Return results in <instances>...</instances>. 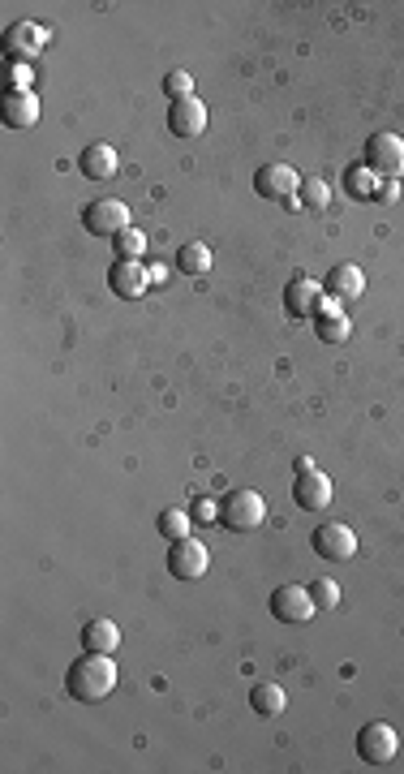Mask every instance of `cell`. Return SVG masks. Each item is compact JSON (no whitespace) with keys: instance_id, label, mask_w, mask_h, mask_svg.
<instances>
[{"instance_id":"22","label":"cell","mask_w":404,"mask_h":774,"mask_svg":"<svg viewBox=\"0 0 404 774\" xmlns=\"http://www.w3.org/2000/svg\"><path fill=\"white\" fill-rule=\"evenodd\" d=\"M327 203H331V185L327 181H319V177H306L301 181V190H297V207H306V211H327Z\"/></svg>"},{"instance_id":"4","label":"cell","mask_w":404,"mask_h":774,"mask_svg":"<svg viewBox=\"0 0 404 774\" xmlns=\"http://www.w3.org/2000/svg\"><path fill=\"white\" fill-rule=\"evenodd\" d=\"M366 168H374L383 181L404 177V138L400 134H370V142H366Z\"/></svg>"},{"instance_id":"9","label":"cell","mask_w":404,"mask_h":774,"mask_svg":"<svg viewBox=\"0 0 404 774\" xmlns=\"http://www.w3.org/2000/svg\"><path fill=\"white\" fill-rule=\"evenodd\" d=\"M331 478L323 469H297V482H293V499H297V508L301 512H323L331 504Z\"/></svg>"},{"instance_id":"14","label":"cell","mask_w":404,"mask_h":774,"mask_svg":"<svg viewBox=\"0 0 404 774\" xmlns=\"http://www.w3.org/2000/svg\"><path fill=\"white\" fill-rule=\"evenodd\" d=\"M314 332H319L323 344H344L353 332V319L344 314V306L336 297H323V306L314 310Z\"/></svg>"},{"instance_id":"19","label":"cell","mask_w":404,"mask_h":774,"mask_svg":"<svg viewBox=\"0 0 404 774\" xmlns=\"http://www.w3.org/2000/svg\"><path fill=\"white\" fill-rule=\"evenodd\" d=\"M82 645L86 650H99V654H112L121 645V628L112 620H91L82 628Z\"/></svg>"},{"instance_id":"12","label":"cell","mask_w":404,"mask_h":774,"mask_svg":"<svg viewBox=\"0 0 404 774\" xmlns=\"http://www.w3.org/2000/svg\"><path fill=\"white\" fill-rule=\"evenodd\" d=\"M108 289L121 301H138L151 289V276H147V267L142 263H134V258H117V263L108 267Z\"/></svg>"},{"instance_id":"2","label":"cell","mask_w":404,"mask_h":774,"mask_svg":"<svg viewBox=\"0 0 404 774\" xmlns=\"http://www.w3.org/2000/svg\"><path fill=\"white\" fill-rule=\"evenodd\" d=\"M220 521L228 529H237V534H250V529H258L267 521V499L258 491H233L220 504Z\"/></svg>"},{"instance_id":"20","label":"cell","mask_w":404,"mask_h":774,"mask_svg":"<svg viewBox=\"0 0 404 774\" xmlns=\"http://www.w3.org/2000/svg\"><path fill=\"white\" fill-rule=\"evenodd\" d=\"M250 706L263 714V719H276V714L288 706V697H284V688H280V684H254Z\"/></svg>"},{"instance_id":"29","label":"cell","mask_w":404,"mask_h":774,"mask_svg":"<svg viewBox=\"0 0 404 774\" xmlns=\"http://www.w3.org/2000/svg\"><path fill=\"white\" fill-rule=\"evenodd\" d=\"M9 82H13V91H31V82H35V74H31V65H13L9 69Z\"/></svg>"},{"instance_id":"15","label":"cell","mask_w":404,"mask_h":774,"mask_svg":"<svg viewBox=\"0 0 404 774\" xmlns=\"http://www.w3.org/2000/svg\"><path fill=\"white\" fill-rule=\"evenodd\" d=\"M168 129L177 138H198L202 129H207V108H202V99L190 95V99H172L168 108Z\"/></svg>"},{"instance_id":"24","label":"cell","mask_w":404,"mask_h":774,"mask_svg":"<svg viewBox=\"0 0 404 774\" xmlns=\"http://www.w3.org/2000/svg\"><path fill=\"white\" fill-rule=\"evenodd\" d=\"M160 534L168 538V542H181V538H190V529H194V516L190 512H181V508H164L160 512Z\"/></svg>"},{"instance_id":"3","label":"cell","mask_w":404,"mask_h":774,"mask_svg":"<svg viewBox=\"0 0 404 774\" xmlns=\"http://www.w3.org/2000/svg\"><path fill=\"white\" fill-rule=\"evenodd\" d=\"M400 753V731L392 723H366L357 731V757L370 766H387Z\"/></svg>"},{"instance_id":"18","label":"cell","mask_w":404,"mask_h":774,"mask_svg":"<svg viewBox=\"0 0 404 774\" xmlns=\"http://www.w3.org/2000/svg\"><path fill=\"white\" fill-rule=\"evenodd\" d=\"M0 117H5L9 129H31L39 121V99H35V91H9L5 104H0Z\"/></svg>"},{"instance_id":"10","label":"cell","mask_w":404,"mask_h":774,"mask_svg":"<svg viewBox=\"0 0 404 774\" xmlns=\"http://www.w3.org/2000/svg\"><path fill=\"white\" fill-rule=\"evenodd\" d=\"M254 190L263 198H271V203H288V198H297L301 177L288 164H263L254 172Z\"/></svg>"},{"instance_id":"26","label":"cell","mask_w":404,"mask_h":774,"mask_svg":"<svg viewBox=\"0 0 404 774\" xmlns=\"http://www.w3.org/2000/svg\"><path fill=\"white\" fill-rule=\"evenodd\" d=\"M310 598H314V607H319V611H336V607H340L336 581H314V585H310Z\"/></svg>"},{"instance_id":"21","label":"cell","mask_w":404,"mask_h":774,"mask_svg":"<svg viewBox=\"0 0 404 774\" xmlns=\"http://www.w3.org/2000/svg\"><path fill=\"white\" fill-rule=\"evenodd\" d=\"M344 185H349V194L353 198H379V185H383V177L374 168H366V164H357V168H349L344 172Z\"/></svg>"},{"instance_id":"28","label":"cell","mask_w":404,"mask_h":774,"mask_svg":"<svg viewBox=\"0 0 404 774\" xmlns=\"http://www.w3.org/2000/svg\"><path fill=\"white\" fill-rule=\"evenodd\" d=\"M215 521H220V504H215V499H198L194 525H215Z\"/></svg>"},{"instance_id":"13","label":"cell","mask_w":404,"mask_h":774,"mask_svg":"<svg viewBox=\"0 0 404 774\" xmlns=\"http://www.w3.org/2000/svg\"><path fill=\"white\" fill-rule=\"evenodd\" d=\"M319 306H323V289L306 276V271H297V276L284 284V310L293 314V319H314Z\"/></svg>"},{"instance_id":"30","label":"cell","mask_w":404,"mask_h":774,"mask_svg":"<svg viewBox=\"0 0 404 774\" xmlns=\"http://www.w3.org/2000/svg\"><path fill=\"white\" fill-rule=\"evenodd\" d=\"M147 276H151V289H164L168 284V271L160 263H147Z\"/></svg>"},{"instance_id":"8","label":"cell","mask_w":404,"mask_h":774,"mask_svg":"<svg viewBox=\"0 0 404 774\" xmlns=\"http://www.w3.org/2000/svg\"><path fill=\"white\" fill-rule=\"evenodd\" d=\"M0 43H5V56H9L13 65H18V61L26 65L31 56H39L43 48H48V31H43L39 22H13Z\"/></svg>"},{"instance_id":"31","label":"cell","mask_w":404,"mask_h":774,"mask_svg":"<svg viewBox=\"0 0 404 774\" xmlns=\"http://www.w3.org/2000/svg\"><path fill=\"white\" fill-rule=\"evenodd\" d=\"M396 194H400V185H396V181H383V185H379V203H392Z\"/></svg>"},{"instance_id":"5","label":"cell","mask_w":404,"mask_h":774,"mask_svg":"<svg viewBox=\"0 0 404 774\" xmlns=\"http://www.w3.org/2000/svg\"><path fill=\"white\" fill-rule=\"evenodd\" d=\"M82 224H86V233H95V237H117L129 228V207L121 198H99V203H91L82 211Z\"/></svg>"},{"instance_id":"23","label":"cell","mask_w":404,"mask_h":774,"mask_svg":"<svg viewBox=\"0 0 404 774\" xmlns=\"http://www.w3.org/2000/svg\"><path fill=\"white\" fill-rule=\"evenodd\" d=\"M177 267L185 271V276H207V271H211V250L202 246V241H190V246H181V254H177Z\"/></svg>"},{"instance_id":"27","label":"cell","mask_w":404,"mask_h":774,"mask_svg":"<svg viewBox=\"0 0 404 774\" xmlns=\"http://www.w3.org/2000/svg\"><path fill=\"white\" fill-rule=\"evenodd\" d=\"M164 91L172 99H190L194 95V78H190V69H172V74L164 78Z\"/></svg>"},{"instance_id":"16","label":"cell","mask_w":404,"mask_h":774,"mask_svg":"<svg viewBox=\"0 0 404 774\" xmlns=\"http://www.w3.org/2000/svg\"><path fill=\"white\" fill-rule=\"evenodd\" d=\"M362 289H366V276H362V267L357 263H336L323 280V293L336 297V301H357Z\"/></svg>"},{"instance_id":"6","label":"cell","mask_w":404,"mask_h":774,"mask_svg":"<svg viewBox=\"0 0 404 774\" xmlns=\"http://www.w3.org/2000/svg\"><path fill=\"white\" fill-rule=\"evenodd\" d=\"M319 611L310 598V585H280L276 594H271V615H276L280 624H306L310 615Z\"/></svg>"},{"instance_id":"1","label":"cell","mask_w":404,"mask_h":774,"mask_svg":"<svg viewBox=\"0 0 404 774\" xmlns=\"http://www.w3.org/2000/svg\"><path fill=\"white\" fill-rule=\"evenodd\" d=\"M112 688H117V663H112V654L99 650H86L65 676V693L74 701H86V706L112 697Z\"/></svg>"},{"instance_id":"17","label":"cell","mask_w":404,"mask_h":774,"mask_svg":"<svg viewBox=\"0 0 404 774\" xmlns=\"http://www.w3.org/2000/svg\"><path fill=\"white\" fill-rule=\"evenodd\" d=\"M78 168H82L86 181H112V177H117V168H121V160H117V151H112L108 142H91V147L78 155Z\"/></svg>"},{"instance_id":"7","label":"cell","mask_w":404,"mask_h":774,"mask_svg":"<svg viewBox=\"0 0 404 774\" xmlns=\"http://www.w3.org/2000/svg\"><path fill=\"white\" fill-rule=\"evenodd\" d=\"M207 564H211V555H207V547L190 534V538H181V542H172V551H168V572L177 581H198L202 572H207Z\"/></svg>"},{"instance_id":"11","label":"cell","mask_w":404,"mask_h":774,"mask_svg":"<svg viewBox=\"0 0 404 774\" xmlns=\"http://www.w3.org/2000/svg\"><path fill=\"white\" fill-rule=\"evenodd\" d=\"M310 547L319 559H331V564H340V559H353L357 555V534L349 525H319L310 538Z\"/></svg>"},{"instance_id":"25","label":"cell","mask_w":404,"mask_h":774,"mask_svg":"<svg viewBox=\"0 0 404 774\" xmlns=\"http://www.w3.org/2000/svg\"><path fill=\"white\" fill-rule=\"evenodd\" d=\"M112 241H117V258H134V263H142V254H147V233L134 228V224H129L125 233H117Z\"/></svg>"}]
</instances>
